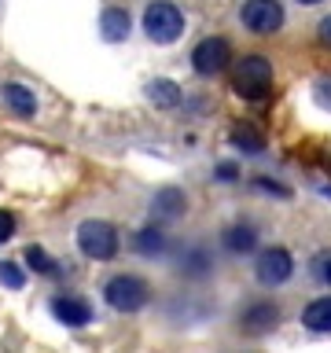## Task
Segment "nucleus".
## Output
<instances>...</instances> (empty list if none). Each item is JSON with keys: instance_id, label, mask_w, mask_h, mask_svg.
<instances>
[{"instance_id": "17", "label": "nucleus", "mask_w": 331, "mask_h": 353, "mask_svg": "<svg viewBox=\"0 0 331 353\" xmlns=\"http://www.w3.org/2000/svg\"><path fill=\"white\" fill-rule=\"evenodd\" d=\"M302 324L317 335H331V294L324 298H313L305 309H302Z\"/></svg>"}, {"instance_id": "24", "label": "nucleus", "mask_w": 331, "mask_h": 353, "mask_svg": "<svg viewBox=\"0 0 331 353\" xmlns=\"http://www.w3.org/2000/svg\"><path fill=\"white\" fill-rule=\"evenodd\" d=\"M15 228H19L15 214H8V210H0V243H8L11 236H15Z\"/></svg>"}, {"instance_id": "4", "label": "nucleus", "mask_w": 331, "mask_h": 353, "mask_svg": "<svg viewBox=\"0 0 331 353\" xmlns=\"http://www.w3.org/2000/svg\"><path fill=\"white\" fill-rule=\"evenodd\" d=\"M121 239H118V228L103 217H88L77 225V250L92 261H110L118 254Z\"/></svg>"}, {"instance_id": "19", "label": "nucleus", "mask_w": 331, "mask_h": 353, "mask_svg": "<svg viewBox=\"0 0 331 353\" xmlns=\"http://www.w3.org/2000/svg\"><path fill=\"white\" fill-rule=\"evenodd\" d=\"M26 265L33 272H41V276H55V272H59V265H55V258L44 247H30L26 250Z\"/></svg>"}, {"instance_id": "25", "label": "nucleus", "mask_w": 331, "mask_h": 353, "mask_svg": "<svg viewBox=\"0 0 331 353\" xmlns=\"http://www.w3.org/2000/svg\"><path fill=\"white\" fill-rule=\"evenodd\" d=\"M317 41L324 44V48H331V15H324L317 22Z\"/></svg>"}, {"instance_id": "9", "label": "nucleus", "mask_w": 331, "mask_h": 353, "mask_svg": "<svg viewBox=\"0 0 331 353\" xmlns=\"http://www.w3.org/2000/svg\"><path fill=\"white\" fill-rule=\"evenodd\" d=\"M184 214H188V195H184V188L166 184V188H159V192L151 195V217L159 221V225H166V221H181Z\"/></svg>"}, {"instance_id": "23", "label": "nucleus", "mask_w": 331, "mask_h": 353, "mask_svg": "<svg viewBox=\"0 0 331 353\" xmlns=\"http://www.w3.org/2000/svg\"><path fill=\"white\" fill-rule=\"evenodd\" d=\"M254 188H258V192H269V195H280V199L291 195L280 181H269V176H258V181H254Z\"/></svg>"}, {"instance_id": "13", "label": "nucleus", "mask_w": 331, "mask_h": 353, "mask_svg": "<svg viewBox=\"0 0 331 353\" xmlns=\"http://www.w3.org/2000/svg\"><path fill=\"white\" fill-rule=\"evenodd\" d=\"M0 96H4V107L11 110V114H19V118H33V114H37V92H33L30 85L8 81L4 88H0Z\"/></svg>"}, {"instance_id": "22", "label": "nucleus", "mask_w": 331, "mask_h": 353, "mask_svg": "<svg viewBox=\"0 0 331 353\" xmlns=\"http://www.w3.org/2000/svg\"><path fill=\"white\" fill-rule=\"evenodd\" d=\"M313 96H317V103L331 110V77H317L313 81Z\"/></svg>"}, {"instance_id": "28", "label": "nucleus", "mask_w": 331, "mask_h": 353, "mask_svg": "<svg viewBox=\"0 0 331 353\" xmlns=\"http://www.w3.org/2000/svg\"><path fill=\"white\" fill-rule=\"evenodd\" d=\"M324 165H328V170H331V151H328V154H324Z\"/></svg>"}, {"instance_id": "20", "label": "nucleus", "mask_w": 331, "mask_h": 353, "mask_svg": "<svg viewBox=\"0 0 331 353\" xmlns=\"http://www.w3.org/2000/svg\"><path fill=\"white\" fill-rule=\"evenodd\" d=\"M309 276H313L317 283H324V287H331V247H324V250H317L313 258H309Z\"/></svg>"}, {"instance_id": "12", "label": "nucleus", "mask_w": 331, "mask_h": 353, "mask_svg": "<svg viewBox=\"0 0 331 353\" xmlns=\"http://www.w3.org/2000/svg\"><path fill=\"white\" fill-rule=\"evenodd\" d=\"M129 30H132V19L121 4H107L103 11H99V37L103 41L118 44V41L129 37Z\"/></svg>"}, {"instance_id": "15", "label": "nucleus", "mask_w": 331, "mask_h": 353, "mask_svg": "<svg viewBox=\"0 0 331 353\" xmlns=\"http://www.w3.org/2000/svg\"><path fill=\"white\" fill-rule=\"evenodd\" d=\"M228 143L239 154H261L265 151V132L254 121H236V129L228 132Z\"/></svg>"}, {"instance_id": "2", "label": "nucleus", "mask_w": 331, "mask_h": 353, "mask_svg": "<svg viewBox=\"0 0 331 353\" xmlns=\"http://www.w3.org/2000/svg\"><path fill=\"white\" fill-rule=\"evenodd\" d=\"M140 26H143V37H148L151 44H173L184 33L188 19L173 0H151V4L143 8Z\"/></svg>"}, {"instance_id": "10", "label": "nucleus", "mask_w": 331, "mask_h": 353, "mask_svg": "<svg viewBox=\"0 0 331 353\" xmlns=\"http://www.w3.org/2000/svg\"><path fill=\"white\" fill-rule=\"evenodd\" d=\"M52 316L66 327H88L92 324V305L81 294H55L52 298Z\"/></svg>"}, {"instance_id": "7", "label": "nucleus", "mask_w": 331, "mask_h": 353, "mask_svg": "<svg viewBox=\"0 0 331 353\" xmlns=\"http://www.w3.org/2000/svg\"><path fill=\"white\" fill-rule=\"evenodd\" d=\"M294 276V258L287 247H265L254 261V280L261 287H283Z\"/></svg>"}, {"instance_id": "16", "label": "nucleus", "mask_w": 331, "mask_h": 353, "mask_svg": "<svg viewBox=\"0 0 331 353\" xmlns=\"http://www.w3.org/2000/svg\"><path fill=\"white\" fill-rule=\"evenodd\" d=\"M143 96H148V103H154L159 110H170L181 103V85L170 81V77H154V81H148V88H143Z\"/></svg>"}, {"instance_id": "14", "label": "nucleus", "mask_w": 331, "mask_h": 353, "mask_svg": "<svg viewBox=\"0 0 331 353\" xmlns=\"http://www.w3.org/2000/svg\"><path fill=\"white\" fill-rule=\"evenodd\" d=\"M221 247L228 254H250L258 247V228H254L250 221H236V225H228L221 232Z\"/></svg>"}, {"instance_id": "5", "label": "nucleus", "mask_w": 331, "mask_h": 353, "mask_svg": "<svg viewBox=\"0 0 331 353\" xmlns=\"http://www.w3.org/2000/svg\"><path fill=\"white\" fill-rule=\"evenodd\" d=\"M232 66V44L221 33H210L192 48V70L199 77H217Z\"/></svg>"}, {"instance_id": "27", "label": "nucleus", "mask_w": 331, "mask_h": 353, "mask_svg": "<svg viewBox=\"0 0 331 353\" xmlns=\"http://www.w3.org/2000/svg\"><path fill=\"white\" fill-rule=\"evenodd\" d=\"M298 4H324V0H298Z\"/></svg>"}, {"instance_id": "3", "label": "nucleus", "mask_w": 331, "mask_h": 353, "mask_svg": "<svg viewBox=\"0 0 331 353\" xmlns=\"http://www.w3.org/2000/svg\"><path fill=\"white\" fill-rule=\"evenodd\" d=\"M103 302L114 309V313H140V309L151 302V283L143 280V276L118 272L103 283Z\"/></svg>"}, {"instance_id": "26", "label": "nucleus", "mask_w": 331, "mask_h": 353, "mask_svg": "<svg viewBox=\"0 0 331 353\" xmlns=\"http://www.w3.org/2000/svg\"><path fill=\"white\" fill-rule=\"evenodd\" d=\"M214 176H217V181H236V176H239V170H236L232 162H221L217 170H214Z\"/></svg>"}, {"instance_id": "6", "label": "nucleus", "mask_w": 331, "mask_h": 353, "mask_svg": "<svg viewBox=\"0 0 331 353\" xmlns=\"http://www.w3.org/2000/svg\"><path fill=\"white\" fill-rule=\"evenodd\" d=\"M239 22H243V30L269 37V33L283 30L287 11H283L280 0H243L239 4Z\"/></svg>"}, {"instance_id": "1", "label": "nucleus", "mask_w": 331, "mask_h": 353, "mask_svg": "<svg viewBox=\"0 0 331 353\" xmlns=\"http://www.w3.org/2000/svg\"><path fill=\"white\" fill-rule=\"evenodd\" d=\"M272 81H276V70H272V59H265V55H243V59L232 66V88H236L243 99H250V103L269 99Z\"/></svg>"}, {"instance_id": "18", "label": "nucleus", "mask_w": 331, "mask_h": 353, "mask_svg": "<svg viewBox=\"0 0 331 353\" xmlns=\"http://www.w3.org/2000/svg\"><path fill=\"white\" fill-rule=\"evenodd\" d=\"M132 250H137L140 258H159V254H166V232L159 225L140 228L137 236H132Z\"/></svg>"}, {"instance_id": "11", "label": "nucleus", "mask_w": 331, "mask_h": 353, "mask_svg": "<svg viewBox=\"0 0 331 353\" xmlns=\"http://www.w3.org/2000/svg\"><path fill=\"white\" fill-rule=\"evenodd\" d=\"M177 272H181L184 280H206V276L214 272V254H210L203 243L184 247L181 258H177Z\"/></svg>"}, {"instance_id": "8", "label": "nucleus", "mask_w": 331, "mask_h": 353, "mask_svg": "<svg viewBox=\"0 0 331 353\" xmlns=\"http://www.w3.org/2000/svg\"><path fill=\"white\" fill-rule=\"evenodd\" d=\"M280 320H283L280 305L269 302V298H258V302H250L239 313V327L247 331V335H269V331L280 327Z\"/></svg>"}, {"instance_id": "21", "label": "nucleus", "mask_w": 331, "mask_h": 353, "mask_svg": "<svg viewBox=\"0 0 331 353\" xmlns=\"http://www.w3.org/2000/svg\"><path fill=\"white\" fill-rule=\"evenodd\" d=\"M0 283L11 287V291H22V287H26V272H22L15 261H0Z\"/></svg>"}]
</instances>
